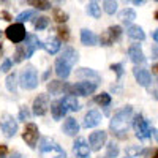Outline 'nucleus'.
Here are the masks:
<instances>
[{
    "label": "nucleus",
    "mask_w": 158,
    "mask_h": 158,
    "mask_svg": "<svg viewBox=\"0 0 158 158\" xmlns=\"http://www.w3.org/2000/svg\"><path fill=\"white\" fill-rule=\"evenodd\" d=\"M131 2H133L135 5H138V6H139V5H144V3L147 2V0H131Z\"/></svg>",
    "instance_id": "43"
},
{
    "label": "nucleus",
    "mask_w": 158,
    "mask_h": 158,
    "mask_svg": "<svg viewBox=\"0 0 158 158\" xmlns=\"http://www.w3.org/2000/svg\"><path fill=\"white\" fill-rule=\"evenodd\" d=\"M128 57H130L131 62L136 63V65L146 62V56H144V52H142L141 44H131L128 48Z\"/></svg>",
    "instance_id": "13"
},
{
    "label": "nucleus",
    "mask_w": 158,
    "mask_h": 158,
    "mask_svg": "<svg viewBox=\"0 0 158 158\" xmlns=\"http://www.w3.org/2000/svg\"><path fill=\"white\" fill-rule=\"evenodd\" d=\"M155 19L158 21V11H155Z\"/></svg>",
    "instance_id": "51"
},
{
    "label": "nucleus",
    "mask_w": 158,
    "mask_h": 158,
    "mask_svg": "<svg viewBox=\"0 0 158 158\" xmlns=\"http://www.w3.org/2000/svg\"><path fill=\"white\" fill-rule=\"evenodd\" d=\"M76 76L77 77H85L87 81H92L94 79V82H100V74L94 70H90V68H81V70H77L76 71Z\"/></svg>",
    "instance_id": "22"
},
{
    "label": "nucleus",
    "mask_w": 158,
    "mask_h": 158,
    "mask_svg": "<svg viewBox=\"0 0 158 158\" xmlns=\"http://www.w3.org/2000/svg\"><path fill=\"white\" fill-rule=\"evenodd\" d=\"M125 158H131V156H125Z\"/></svg>",
    "instance_id": "55"
},
{
    "label": "nucleus",
    "mask_w": 158,
    "mask_h": 158,
    "mask_svg": "<svg viewBox=\"0 0 158 158\" xmlns=\"http://www.w3.org/2000/svg\"><path fill=\"white\" fill-rule=\"evenodd\" d=\"M103 6H104V13H108V15H114L117 13V2L115 0H104L103 2Z\"/></svg>",
    "instance_id": "31"
},
{
    "label": "nucleus",
    "mask_w": 158,
    "mask_h": 158,
    "mask_svg": "<svg viewBox=\"0 0 158 158\" xmlns=\"http://www.w3.org/2000/svg\"><path fill=\"white\" fill-rule=\"evenodd\" d=\"M52 18H54L57 22H60V24H65L68 21V15L62 8H54L52 10Z\"/></svg>",
    "instance_id": "29"
},
{
    "label": "nucleus",
    "mask_w": 158,
    "mask_h": 158,
    "mask_svg": "<svg viewBox=\"0 0 158 158\" xmlns=\"http://www.w3.org/2000/svg\"><path fill=\"white\" fill-rule=\"evenodd\" d=\"M152 135H153V138L158 141V130H155V128H152Z\"/></svg>",
    "instance_id": "45"
},
{
    "label": "nucleus",
    "mask_w": 158,
    "mask_h": 158,
    "mask_svg": "<svg viewBox=\"0 0 158 158\" xmlns=\"http://www.w3.org/2000/svg\"><path fill=\"white\" fill-rule=\"evenodd\" d=\"M27 3L30 6H35L36 10H41V11L51 10V2L49 0H27Z\"/></svg>",
    "instance_id": "28"
},
{
    "label": "nucleus",
    "mask_w": 158,
    "mask_h": 158,
    "mask_svg": "<svg viewBox=\"0 0 158 158\" xmlns=\"http://www.w3.org/2000/svg\"><path fill=\"white\" fill-rule=\"evenodd\" d=\"M40 150H41V153H49L52 155L54 158H65V150L59 146L57 142H54L52 139L49 138H43L41 139V144H40Z\"/></svg>",
    "instance_id": "5"
},
{
    "label": "nucleus",
    "mask_w": 158,
    "mask_h": 158,
    "mask_svg": "<svg viewBox=\"0 0 158 158\" xmlns=\"http://www.w3.org/2000/svg\"><path fill=\"white\" fill-rule=\"evenodd\" d=\"M10 158H22V155H21V153H18V152H15V153H13Z\"/></svg>",
    "instance_id": "46"
},
{
    "label": "nucleus",
    "mask_w": 158,
    "mask_h": 158,
    "mask_svg": "<svg viewBox=\"0 0 158 158\" xmlns=\"http://www.w3.org/2000/svg\"><path fill=\"white\" fill-rule=\"evenodd\" d=\"M52 2H56V3H60V2H62V0H52Z\"/></svg>",
    "instance_id": "53"
},
{
    "label": "nucleus",
    "mask_w": 158,
    "mask_h": 158,
    "mask_svg": "<svg viewBox=\"0 0 158 158\" xmlns=\"http://www.w3.org/2000/svg\"><path fill=\"white\" fill-rule=\"evenodd\" d=\"M65 84L62 81H49L48 82V92L51 95H59L60 92H63Z\"/></svg>",
    "instance_id": "25"
},
{
    "label": "nucleus",
    "mask_w": 158,
    "mask_h": 158,
    "mask_svg": "<svg viewBox=\"0 0 158 158\" xmlns=\"http://www.w3.org/2000/svg\"><path fill=\"white\" fill-rule=\"evenodd\" d=\"M73 149H74V153H76L79 158H89L90 150H92V149H90V146H87L85 139H82V138H77V139L74 141Z\"/></svg>",
    "instance_id": "16"
},
{
    "label": "nucleus",
    "mask_w": 158,
    "mask_h": 158,
    "mask_svg": "<svg viewBox=\"0 0 158 158\" xmlns=\"http://www.w3.org/2000/svg\"><path fill=\"white\" fill-rule=\"evenodd\" d=\"M0 16H2L5 21H11V16H10L8 11H2V13H0Z\"/></svg>",
    "instance_id": "42"
},
{
    "label": "nucleus",
    "mask_w": 158,
    "mask_h": 158,
    "mask_svg": "<svg viewBox=\"0 0 158 158\" xmlns=\"http://www.w3.org/2000/svg\"><path fill=\"white\" fill-rule=\"evenodd\" d=\"M22 48H24V52H25V59H30L38 48H43V43H40L36 35H29L25 38V43L22 44Z\"/></svg>",
    "instance_id": "11"
},
{
    "label": "nucleus",
    "mask_w": 158,
    "mask_h": 158,
    "mask_svg": "<svg viewBox=\"0 0 158 158\" xmlns=\"http://www.w3.org/2000/svg\"><path fill=\"white\" fill-rule=\"evenodd\" d=\"M19 84L22 89L25 90H33L38 87V74L36 70L33 67H27L24 68L19 74Z\"/></svg>",
    "instance_id": "2"
},
{
    "label": "nucleus",
    "mask_w": 158,
    "mask_h": 158,
    "mask_svg": "<svg viewBox=\"0 0 158 158\" xmlns=\"http://www.w3.org/2000/svg\"><path fill=\"white\" fill-rule=\"evenodd\" d=\"M38 138H40V130L35 123L29 122L27 125H25L24 128V133H22V139L25 141V144H27L29 147L35 149L36 144H38Z\"/></svg>",
    "instance_id": "6"
},
{
    "label": "nucleus",
    "mask_w": 158,
    "mask_h": 158,
    "mask_svg": "<svg viewBox=\"0 0 158 158\" xmlns=\"http://www.w3.org/2000/svg\"><path fill=\"white\" fill-rule=\"evenodd\" d=\"M130 125H133V108L131 106H123L120 111H117L114 117L111 118L109 128L112 135L118 139H125Z\"/></svg>",
    "instance_id": "1"
},
{
    "label": "nucleus",
    "mask_w": 158,
    "mask_h": 158,
    "mask_svg": "<svg viewBox=\"0 0 158 158\" xmlns=\"http://www.w3.org/2000/svg\"><path fill=\"white\" fill-rule=\"evenodd\" d=\"M71 67H73V65H70L65 59L59 57V59L56 60V74H57L60 79H67V77L70 76V73H71Z\"/></svg>",
    "instance_id": "14"
},
{
    "label": "nucleus",
    "mask_w": 158,
    "mask_h": 158,
    "mask_svg": "<svg viewBox=\"0 0 158 158\" xmlns=\"http://www.w3.org/2000/svg\"><path fill=\"white\" fill-rule=\"evenodd\" d=\"M33 114L35 115H44L48 112L49 108V97L46 94H40L35 100H33Z\"/></svg>",
    "instance_id": "10"
},
{
    "label": "nucleus",
    "mask_w": 158,
    "mask_h": 158,
    "mask_svg": "<svg viewBox=\"0 0 158 158\" xmlns=\"http://www.w3.org/2000/svg\"><path fill=\"white\" fill-rule=\"evenodd\" d=\"M117 155H118V147H117V144H114V141H112V142L108 144L106 158H117Z\"/></svg>",
    "instance_id": "35"
},
{
    "label": "nucleus",
    "mask_w": 158,
    "mask_h": 158,
    "mask_svg": "<svg viewBox=\"0 0 158 158\" xmlns=\"http://www.w3.org/2000/svg\"><path fill=\"white\" fill-rule=\"evenodd\" d=\"M35 10H25V11H22L21 15H18V18H16V21L18 22H27L29 19H32V18H35Z\"/></svg>",
    "instance_id": "33"
},
{
    "label": "nucleus",
    "mask_w": 158,
    "mask_h": 158,
    "mask_svg": "<svg viewBox=\"0 0 158 158\" xmlns=\"http://www.w3.org/2000/svg\"><path fill=\"white\" fill-rule=\"evenodd\" d=\"M60 57H62V59H65L70 65H74V63L77 62V59H79V57H77V52H76L73 48H65Z\"/></svg>",
    "instance_id": "24"
},
{
    "label": "nucleus",
    "mask_w": 158,
    "mask_h": 158,
    "mask_svg": "<svg viewBox=\"0 0 158 158\" xmlns=\"http://www.w3.org/2000/svg\"><path fill=\"white\" fill-rule=\"evenodd\" d=\"M133 76L136 79V82L142 87H149L150 81H152V76L149 73L147 68H142V67H135L133 68Z\"/></svg>",
    "instance_id": "12"
},
{
    "label": "nucleus",
    "mask_w": 158,
    "mask_h": 158,
    "mask_svg": "<svg viewBox=\"0 0 158 158\" xmlns=\"http://www.w3.org/2000/svg\"><path fill=\"white\" fill-rule=\"evenodd\" d=\"M25 59V52H24V48H22V44H19L18 46V49H16V54H15V63H19V62H22Z\"/></svg>",
    "instance_id": "37"
},
{
    "label": "nucleus",
    "mask_w": 158,
    "mask_h": 158,
    "mask_svg": "<svg viewBox=\"0 0 158 158\" xmlns=\"http://www.w3.org/2000/svg\"><path fill=\"white\" fill-rule=\"evenodd\" d=\"M19 120H22V122L30 120V111H29L27 106H22V108L19 109Z\"/></svg>",
    "instance_id": "38"
},
{
    "label": "nucleus",
    "mask_w": 158,
    "mask_h": 158,
    "mask_svg": "<svg viewBox=\"0 0 158 158\" xmlns=\"http://www.w3.org/2000/svg\"><path fill=\"white\" fill-rule=\"evenodd\" d=\"M153 158H158V150L155 152V155H153Z\"/></svg>",
    "instance_id": "52"
},
{
    "label": "nucleus",
    "mask_w": 158,
    "mask_h": 158,
    "mask_svg": "<svg viewBox=\"0 0 158 158\" xmlns=\"http://www.w3.org/2000/svg\"><path fill=\"white\" fill-rule=\"evenodd\" d=\"M101 123V114L97 111V109H92L85 114L84 117V122H82V127L84 128H94L97 125Z\"/></svg>",
    "instance_id": "15"
},
{
    "label": "nucleus",
    "mask_w": 158,
    "mask_h": 158,
    "mask_svg": "<svg viewBox=\"0 0 158 158\" xmlns=\"http://www.w3.org/2000/svg\"><path fill=\"white\" fill-rule=\"evenodd\" d=\"M0 38H2V30H0Z\"/></svg>",
    "instance_id": "54"
},
{
    "label": "nucleus",
    "mask_w": 158,
    "mask_h": 158,
    "mask_svg": "<svg viewBox=\"0 0 158 158\" xmlns=\"http://www.w3.org/2000/svg\"><path fill=\"white\" fill-rule=\"evenodd\" d=\"M133 128L136 131V138L139 141H147L150 138V135H152V130H150L147 120L141 114L135 115V118H133Z\"/></svg>",
    "instance_id": "4"
},
{
    "label": "nucleus",
    "mask_w": 158,
    "mask_h": 158,
    "mask_svg": "<svg viewBox=\"0 0 158 158\" xmlns=\"http://www.w3.org/2000/svg\"><path fill=\"white\" fill-rule=\"evenodd\" d=\"M122 36V27L120 25H111V27L100 36L101 46H111L114 41H118Z\"/></svg>",
    "instance_id": "8"
},
{
    "label": "nucleus",
    "mask_w": 158,
    "mask_h": 158,
    "mask_svg": "<svg viewBox=\"0 0 158 158\" xmlns=\"http://www.w3.org/2000/svg\"><path fill=\"white\" fill-rule=\"evenodd\" d=\"M87 13L90 16H94L95 19H98V18H101V6L95 2V0H90L89 5H87Z\"/></svg>",
    "instance_id": "27"
},
{
    "label": "nucleus",
    "mask_w": 158,
    "mask_h": 158,
    "mask_svg": "<svg viewBox=\"0 0 158 158\" xmlns=\"http://www.w3.org/2000/svg\"><path fill=\"white\" fill-rule=\"evenodd\" d=\"M57 32H59L60 40H63V41H68V40H70V30H68L67 27H65V25H59Z\"/></svg>",
    "instance_id": "36"
},
{
    "label": "nucleus",
    "mask_w": 158,
    "mask_h": 158,
    "mask_svg": "<svg viewBox=\"0 0 158 158\" xmlns=\"http://www.w3.org/2000/svg\"><path fill=\"white\" fill-rule=\"evenodd\" d=\"M49 25V19L46 18V16H40V18H35V21H33V27L36 29V30H43V29H46Z\"/></svg>",
    "instance_id": "32"
},
{
    "label": "nucleus",
    "mask_w": 158,
    "mask_h": 158,
    "mask_svg": "<svg viewBox=\"0 0 158 158\" xmlns=\"http://www.w3.org/2000/svg\"><path fill=\"white\" fill-rule=\"evenodd\" d=\"M0 130L6 138H13L18 131V120H15L10 114H3L0 118Z\"/></svg>",
    "instance_id": "7"
},
{
    "label": "nucleus",
    "mask_w": 158,
    "mask_h": 158,
    "mask_svg": "<svg viewBox=\"0 0 158 158\" xmlns=\"http://www.w3.org/2000/svg\"><path fill=\"white\" fill-rule=\"evenodd\" d=\"M155 2H158V0H155Z\"/></svg>",
    "instance_id": "56"
},
{
    "label": "nucleus",
    "mask_w": 158,
    "mask_h": 158,
    "mask_svg": "<svg viewBox=\"0 0 158 158\" xmlns=\"http://www.w3.org/2000/svg\"><path fill=\"white\" fill-rule=\"evenodd\" d=\"M127 35L131 40H135V41H144V40H146V33H144V30L139 25H130L127 29Z\"/></svg>",
    "instance_id": "21"
},
{
    "label": "nucleus",
    "mask_w": 158,
    "mask_h": 158,
    "mask_svg": "<svg viewBox=\"0 0 158 158\" xmlns=\"http://www.w3.org/2000/svg\"><path fill=\"white\" fill-rule=\"evenodd\" d=\"M2 52H3V46H2V43H0V56H2Z\"/></svg>",
    "instance_id": "49"
},
{
    "label": "nucleus",
    "mask_w": 158,
    "mask_h": 158,
    "mask_svg": "<svg viewBox=\"0 0 158 158\" xmlns=\"http://www.w3.org/2000/svg\"><path fill=\"white\" fill-rule=\"evenodd\" d=\"M43 48L46 49V52H49V54H57V52L60 51V48H62V41L57 36H49L43 43Z\"/></svg>",
    "instance_id": "17"
},
{
    "label": "nucleus",
    "mask_w": 158,
    "mask_h": 158,
    "mask_svg": "<svg viewBox=\"0 0 158 158\" xmlns=\"http://www.w3.org/2000/svg\"><path fill=\"white\" fill-rule=\"evenodd\" d=\"M0 158H5V150H0Z\"/></svg>",
    "instance_id": "48"
},
{
    "label": "nucleus",
    "mask_w": 158,
    "mask_h": 158,
    "mask_svg": "<svg viewBox=\"0 0 158 158\" xmlns=\"http://www.w3.org/2000/svg\"><path fill=\"white\" fill-rule=\"evenodd\" d=\"M153 70H155V71L158 73V63H156V65H155V67H153Z\"/></svg>",
    "instance_id": "50"
},
{
    "label": "nucleus",
    "mask_w": 158,
    "mask_h": 158,
    "mask_svg": "<svg viewBox=\"0 0 158 158\" xmlns=\"http://www.w3.org/2000/svg\"><path fill=\"white\" fill-rule=\"evenodd\" d=\"M106 139H108V133L103 130H97L94 131L90 136H89V144H90V149L98 152L104 144H106Z\"/></svg>",
    "instance_id": "9"
},
{
    "label": "nucleus",
    "mask_w": 158,
    "mask_h": 158,
    "mask_svg": "<svg viewBox=\"0 0 158 158\" xmlns=\"http://www.w3.org/2000/svg\"><path fill=\"white\" fill-rule=\"evenodd\" d=\"M6 89L11 94H16V73H11L6 77Z\"/></svg>",
    "instance_id": "34"
},
{
    "label": "nucleus",
    "mask_w": 158,
    "mask_h": 158,
    "mask_svg": "<svg viewBox=\"0 0 158 158\" xmlns=\"http://www.w3.org/2000/svg\"><path fill=\"white\" fill-rule=\"evenodd\" d=\"M118 19H120L123 24L130 25L131 22L136 19V13H135V10H131V8H125V10L120 11V15H118Z\"/></svg>",
    "instance_id": "23"
},
{
    "label": "nucleus",
    "mask_w": 158,
    "mask_h": 158,
    "mask_svg": "<svg viewBox=\"0 0 158 158\" xmlns=\"http://www.w3.org/2000/svg\"><path fill=\"white\" fill-rule=\"evenodd\" d=\"M111 70L117 74V77H122L123 76V65L122 63H112L111 65Z\"/></svg>",
    "instance_id": "39"
},
{
    "label": "nucleus",
    "mask_w": 158,
    "mask_h": 158,
    "mask_svg": "<svg viewBox=\"0 0 158 158\" xmlns=\"http://www.w3.org/2000/svg\"><path fill=\"white\" fill-rule=\"evenodd\" d=\"M81 43L84 46H95L98 43V36L89 29H82L81 30Z\"/></svg>",
    "instance_id": "20"
},
{
    "label": "nucleus",
    "mask_w": 158,
    "mask_h": 158,
    "mask_svg": "<svg viewBox=\"0 0 158 158\" xmlns=\"http://www.w3.org/2000/svg\"><path fill=\"white\" fill-rule=\"evenodd\" d=\"M51 112H52V117H54L56 120H60V118L68 112V109L63 104L62 100H57V101H54V103L51 104Z\"/></svg>",
    "instance_id": "19"
},
{
    "label": "nucleus",
    "mask_w": 158,
    "mask_h": 158,
    "mask_svg": "<svg viewBox=\"0 0 158 158\" xmlns=\"http://www.w3.org/2000/svg\"><path fill=\"white\" fill-rule=\"evenodd\" d=\"M62 101H63L65 106H67L68 111H79V101L76 100L74 95H67Z\"/></svg>",
    "instance_id": "26"
},
{
    "label": "nucleus",
    "mask_w": 158,
    "mask_h": 158,
    "mask_svg": "<svg viewBox=\"0 0 158 158\" xmlns=\"http://www.w3.org/2000/svg\"><path fill=\"white\" fill-rule=\"evenodd\" d=\"M49 74H51V70H48L44 74H43V79H44V81H48V77H49Z\"/></svg>",
    "instance_id": "47"
},
{
    "label": "nucleus",
    "mask_w": 158,
    "mask_h": 158,
    "mask_svg": "<svg viewBox=\"0 0 158 158\" xmlns=\"http://www.w3.org/2000/svg\"><path fill=\"white\" fill-rule=\"evenodd\" d=\"M127 153H128V156H135V155H139L141 153V149L139 147H130L127 150Z\"/></svg>",
    "instance_id": "41"
},
{
    "label": "nucleus",
    "mask_w": 158,
    "mask_h": 158,
    "mask_svg": "<svg viewBox=\"0 0 158 158\" xmlns=\"http://www.w3.org/2000/svg\"><path fill=\"white\" fill-rule=\"evenodd\" d=\"M152 38H153V41H156V43H158V29L152 33Z\"/></svg>",
    "instance_id": "44"
},
{
    "label": "nucleus",
    "mask_w": 158,
    "mask_h": 158,
    "mask_svg": "<svg viewBox=\"0 0 158 158\" xmlns=\"http://www.w3.org/2000/svg\"><path fill=\"white\" fill-rule=\"evenodd\" d=\"M62 130H63V133H65V135H68V136H76V135L79 133V123L76 122V118L68 117L67 120L63 122Z\"/></svg>",
    "instance_id": "18"
},
{
    "label": "nucleus",
    "mask_w": 158,
    "mask_h": 158,
    "mask_svg": "<svg viewBox=\"0 0 158 158\" xmlns=\"http://www.w3.org/2000/svg\"><path fill=\"white\" fill-rule=\"evenodd\" d=\"M11 67H13V60L6 59V60H3L2 65H0V71H2V73H8L11 70Z\"/></svg>",
    "instance_id": "40"
},
{
    "label": "nucleus",
    "mask_w": 158,
    "mask_h": 158,
    "mask_svg": "<svg viewBox=\"0 0 158 158\" xmlns=\"http://www.w3.org/2000/svg\"><path fill=\"white\" fill-rule=\"evenodd\" d=\"M5 35H6V38L10 40L11 43H16V44L22 43L24 40L29 36L27 35V30H25L22 22H16V24L8 25V29L5 30Z\"/></svg>",
    "instance_id": "3"
},
{
    "label": "nucleus",
    "mask_w": 158,
    "mask_h": 158,
    "mask_svg": "<svg viewBox=\"0 0 158 158\" xmlns=\"http://www.w3.org/2000/svg\"><path fill=\"white\" fill-rule=\"evenodd\" d=\"M95 103L100 104L101 108H106V106H109V104H111V95L106 94V92H103V94H100V95L95 97Z\"/></svg>",
    "instance_id": "30"
}]
</instances>
